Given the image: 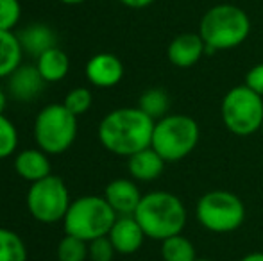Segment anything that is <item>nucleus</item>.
Masks as SVG:
<instances>
[{
  "label": "nucleus",
  "mask_w": 263,
  "mask_h": 261,
  "mask_svg": "<svg viewBox=\"0 0 263 261\" xmlns=\"http://www.w3.org/2000/svg\"><path fill=\"white\" fill-rule=\"evenodd\" d=\"M195 216L204 229L226 234L242 227L246 220V206L242 198L228 190H213L197 200Z\"/></svg>",
  "instance_id": "nucleus-8"
},
{
  "label": "nucleus",
  "mask_w": 263,
  "mask_h": 261,
  "mask_svg": "<svg viewBox=\"0 0 263 261\" xmlns=\"http://www.w3.org/2000/svg\"><path fill=\"white\" fill-rule=\"evenodd\" d=\"M142 197L136 183L131 179H115L104 190V198L118 216L135 215Z\"/></svg>",
  "instance_id": "nucleus-14"
},
{
  "label": "nucleus",
  "mask_w": 263,
  "mask_h": 261,
  "mask_svg": "<svg viewBox=\"0 0 263 261\" xmlns=\"http://www.w3.org/2000/svg\"><path fill=\"white\" fill-rule=\"evenodd\" d=\"M88 254V242L81 240L72 234H65L58 244V259L59 261H86Z\"/></svg>",
  "instance_id": "nucleus-23"
},
{
  "label": "nucleus",
  "mask_w": 263,
  "mask_h": 261,
  "mask_svg": "<svg viewBox=\"0 0 263 261\" xmlns=\"http://www.w3.org/2000/svg\"><path fill=\"white\" fill-rule=\"evenodd\" d=\"M161 258L163 261H195V247L186 236L176 234L161 242Z\"/></svg>",
  "instance_id": "nucleus-21"
},
{
  "label": "nucleus",
  "mask_w": 263,
  "mask_h": 261,
  "mask_svg": "<svg viewBox=\"0 0 263 261\" xmlns=\"http://www.w3.org/2000/svg\"><path fill=\"white\" fill-rule=\"evenodd\" d=\"M138 108L153 120H159L168 115L170 97L163 88H149L140 95Z\"/></svg>",
  "instance_id": "nucleus-20"
},
{
  "label": "nucleus",
  "mask_w": 263,
  "mask_h": 261,
  "mask_svg": "<svg viewBox=\"0 0 263 261\" xmlns=\"http://www.w3.org/2000/svg\"><path fill=\"white\" fill-rule=\"evenodd\" d=\"M61 4H65V6H79V4H84L86 0H59Z\"/></svg>",
  "instance_id": "nucleus-32"
},
{
  "label": "nucleus",
  "mask_w": 263,
  "mask_h": 261,
  "mask_svg": "<svg viewBox=\"0 0 263 261\" xmlns=\"http://www.w3.org/2000/svg\"><path fill=\"white\" fill-rule=\"evenodd\" d=\"M16 147H18L16 126L2 113L0 115V159H7V157L13 156Z\"/></svg>",
  "instance_id": "nucleus-24"
},
{
  "label": "nucleus",
  "mask_w": 263,
  "mask_h": 261,
  "mask_svg": "<svg viewBox=\"0 0 263 261\" xmlns=\"http://www.w3.org/2000/svg\"><path fill=\"white\" fill-rule=\"evenodd\" d=\"M27 209L36 222L42 224H55L63 222L66 211H68L72 198L66 188L65 181L58 175L36 181L27 190Z\"/></svg>",
  "instance_id": "nucleus-9"
},
{
  "label": "nucleus",
  "mask_w": 263,
  "mask_h": 261,
  "mask_svg": "<svg viewBox=\"0 0 263 261\" xmlns=\"http://www.w3.org/2000/svg\"><path fill=\"white\" fill-rule=\"evenodd\" d=\"M86 79L95 88H113L124 77V65L120 57L109 52L95 54L86 63Z\"/></svg>",
  "instance_id": "nucleus-12"
},
{
  "label": "nucleus",
  "mask_w": 263,
  "mask_h": 261,
  "mask_svg": "<svg viewBox=\"0 0 263 261\" xmlns=\"http://www.w3.org/2000/svg\"><path fill=\"white\" fill-rule=\"evenodd\" d=\"M199 34L206 43V54L236 49L249 38L251 20L242 7L218 4L201 18Z\"/></svg>",
  "instance_id": "nucleus-2"
},
{
  "label": "nucleus",
  "mask_w": 263,
  "mask_h": 261,
  "mask_svg": "<svg viewBox=\"0 0 263 261\" xmlns=\"http://www.w3.org/2000/svg\"><path fill=\"white\" fill-rule=\"evenodd\" d=\"M45 81L40 75L36 65H20L7 77V91L18 102H31L45 88Z\"/></svg>",
  "instance_id": "nucleus-13"
},
{
  "label": "nucleus",
  "mask_w": 263,
  "mask_h": 261,
  "mask_svg": "<svg viewBox=\"0 0 263 261\" xmlns=\"http://www.w3.org/2000/svg\"><path fill=\"white\" fill-rule=\"evenodd\" d=\"M22 16L20 0H0V29L13 31Z\"/></svg>",
  "instance_id": "nucleus-26"
},
{
  "label": "nucleus",
  "mask_w": 263,
  "mask_h": 261,
  "mask_svg": "<svg viewBox=\"0 0 263 261\" xmlns=\"http://www.w3.org/2000/svg\"><path fill=\"white\" fill-rule=\"evenodd\" d=\"M117 216L104 195H84L72 200L63 218V227L65 234H72L90 244L95 238L109 234Z\"/></svg>",
  "instance_id": "nucleus-4"
},
{
  "label": "nucleus",
  "mask_w": 263,
  "mask_h": 261,
  "mask_svg": "<svg viewBox=\"0 0 263 261\" xmlns=\"http://www.w3.org/2000/svg\"><path fill=\"white\" fill-rule=\"evenodd\" d=\"M0 261H27V247L20 234L0 227Z\"/></svg>",
  "instance_id": "nucleus-22"
},
{
  "label": "nucleus",
  "mask_w": 263,
  "mask_h": 261,
  "mask_svg": "<svg viewBox=\"0 0 263 261\" xmlns=\"http://www.w3.org/2000/svg\"><path fill=\"white\" fill-rule=\"evenodd\" d=\"M6 106H7V95L4 93L2 90H0V115L6 111Z\"/></svg>",
  "instance_id": "nucleus-31"
},
{
  "label": "nucleus",
  "mask_w": 263,
  "mask_h": 261,
  "mask_svg": "<svg viewBox=\"0 0 263 261\" xmlns=\"http://www.w3.org/2000/svg\"><path fill=\"white\" fill-rule=\"evenodd\" d=\"M20 45L24 52L29 56L40 57L43 52H47L52 47H58V36H55L54 29L49 27L47 24H31L18 34Z\"/></svg>",
  "instance_id": "nucleus-17"
},
{
  "label": "nucleus",
  "mask_w": 263,
  "mask_h": 261,
  "mask_svg": "<svg viewBox=\"0 0 263 261\" xmlns=\"http://www.w3.org/2000/svg\"><path fill=\"white\" fill-rule=\"evenodd\" d=\"M107 236H109L117 254H124V256L138 252L143 245V240L147 238L142 226L135 218V215L117 216V220H115Z\"/></svg>",
  "instance_id": "nucleus-10"
},
{
  "label": "nucleus",
  "mask_w": 263,
  "mask_h": 261,
  "mask_svg": "<svg viewBox=\"0 0 263 261\" xmlns=\"http://www.w3.org/2000/svg\"><path fill=\"white\" fill-rule=\"evenodd\" d=\"M246 86H249L254 93L263 97V63L254 65L246 75Z\"/></svg>",
  "instance_id": "nucleus-28"
},
{
  "label": "nucleus",
  "mask_w": 263,
  "mask_h": 261,
  "mask_svg": "<svg viewBox=\"0 0 263 261\" xmlns=\"http://www.w3.org/2000/svg\"><path fill=\"white\" fill-rule=\"evenodd\" d=\"M22 57H24V49L20 45L18 34L0 29V79H7L22 65Z\"/></svg>",
  "instance_id": "nucleus-19"
},
{
  "label": "nucleus",
  "mask_w": 263,
  "mask_h": 261,
  "mask_svg": "<svg viewBox=\"0 0 263 261\" xmlns=\"http://www.w3.org/2000/svg\"><path fill=\"white\" fill-rule=\"evenodd\" d=\"M32 134L43 152L49 156L63 154L77 138V116L65 104H49L36 115Z\"/></svg>",
  "instance_id": "nucleus-6"
},
{
  "label": "nucleus",
  "mask_w": 263,
  "mask_h": 261,
  "mask_svg": "<svg viewBox=\"0 0 263 261\" xmlns=\"http://www.w3.org/2000/svg\"><path fill=\"white\" fill-rule=\"evenodd\" d=\"M91 102H93V95H91V91L88 90V88L77 86L66 93L63 104H65L66 109L72 111L76 116H81L91 108Z\"/></svg>",
  "instance_id": "nucleus-25"
},
{
  "label": "nucleus",
  "mask_w": 263,
  "mask_h": 261,
  "mask_svg": "<svg viewBox=\"0 0 263 261\" xmlns=\"http://www.w3.org/2000/svg\"><path fill=\"white\" fill-rule=\"evenodd\" d=\"M206 56V43L199 32H183L170 42L166 57L177 68H190Z\"/></svg>",
  "instance_id": "nucleus-11"
},
{
  "label": "nucleus",
  "mask_w": 263,
  "mask_h": 261,
  "mask_svg": "<svg viewBox=\"0 0 263 261\" xmlns=\"http://www.w3.org/2000/svg\"><path fill=\"white\" fill-rule=\"evenodd\" d=\"M88 254H90V261H113L117 251H115L109 236H101L88 244Z\"/></svg>",
  "instance_id": "nucleus-27"
},
{
  "label": "nucleus",
  "mask_w": 263,
  "mask_h": 261,
  "mask_svg": "<svg viewBox=\"0 0 263 261\" xmlns=\"http://www.w3.org/2000/svg\"><path fill=\"white\" fill-rule=\"evenodd\" d=\"M220 115L226 129L236 136H251L261 131L263 97L249 86H235L224 95Z\"/></svg>",
  "instance_id": "nucleus-7"
},
{
  "label": "nucleus",
  "mask_w": 263,
  "mask_h": 261,
  "mask_svg": "<svg viewBox=\"0 0 263 261\" xmlns=\"http://www.w3.org/2000/svg\"><path fill=\"white\" fill-rule=\"evenodd\" d=\"M36 68L45 83H59L70 70L68 54L59 47H52L40 57H36Z\"/></svg>",
  "instance_id": "nucleus-18"
},
{
  "label": "nucleus",
  "mask_w": 263,
  "mask_h": 261,
  "mask_svg": "<svg viewBox=\"0 0 263 261\" xmlns=\"http://www.w3.org/2000/svg\"><path fill=\"white\" fill-rule=\"evenodd\" d=\"M240 261H263V252H251V254L243 256Z\"/></svg>",
  "instance_id": "nucleus-30"
},
{
  "label": "nucleus",
  "mask_w": 263,
  "mask_h": 261,
  "mask_svg": "<svg viewBox=\"0 0 263 261\" xmlns=\"http://www.w3.org/2000/svg\"><path fill=\"white\" fill-rule=\"evenodd\" d=\"M261 131H263V124H261Z\"/></svg>",
  "instance_id": "nucleus-34"
},
{
  "label": "nucleus",
  "mask_w": 263,
  "mask_h": 261,
  "mask_svg": "<svg viewBox=\"0 0 263 261\" xmlns=\"http://www.w3.org/2000/svg\"><path fill=\"white\" fill-rule=\"evenodd\" d=\"M195 261H213V259H206V258H197Z\"/></svg>",
  "instance_id": "nucleus-33"
},
{
  "label": "nucleus",
  "mask_w": 263,
  "mask_h": 261,
  "mask_svg": "<svg viewBox=\"0 0 263 261\" xmlns=\"http://www.w3.org/2000/svg\"><path fill=\"white\" fill-rule=\"evenodd\" d=\"M156 120L140 108H118L99 124V142L107 152L129 157L151 147Z\"/></svg>",
  "instance_id": "nucleus-1"
},
{
  "label": "nucleus",
  "mask_w": 263,
  "mask_h": 261,
  "mask_svg": "<svg viewBox=\"0 0 263 261\" xmlns=\"http://www.w3.org/2000/svg\"><path fill=\"white\" fill-rule=\"evenodd\" d=\"M199 136V124L192 116L166 115L156 120L151 147L166 163H176L194 152Z\"/></svg>",
  "instance_id": "nucleus-5"
},
{
  "label": "nucleus",
  "mask_w": 263,
  "mask_h": 261,
  "mask_svg": "<svg viewBox=\"0 0 263 261\" xmlns=\"http://www.w3.org/2000/svg\"><path fill=\"white\" fill-rule=\"evenodd\" d=\"M147 238L166 240L181 234L186 226V208L183 200L168 192H151L142 197L135 211Z\"/></svg>",
  "instance_id": "nucleus-3"
},
{
  "label": "nucleus",
  "mask_w": 263,
  "mask_h": 261,
  "mask_svg": "<svg viewBox=\"0 0 263 261\" xmlns=\"http://www.w3.org/2000/svg\"><path fill=\"white\" fill-rule=\"evenodd\" d=\"M122 6L131 7V9H143V7H149L154 0H118Z\"/></svg>",
  "instance_id": "nucleus-29"
},
{
  "label": "nucleus",
  "mask_w": 263,
  "mask_h": 261,
  "mask_svg": "<svg viewBox=\"0 0 263 261\" xmlns=\"http://www.w3.org/2000/svg\"><path fill=\"white\" fill-rule=\"evenodd\" d=\"M14 172L24 181L32 183L52 175V165H50L49 154L42 149H25L14 157Z\"/></svg>",
  "instance_id": "nucleus-15"
},
{
  "label": "nucleus",
  "mask_w": 263,
  "mask_h": 261,
  "mask_svg": "<svg viewBox=\"0 0 263 261\" xmlns=\"http://www.w3.org/2000/svg\"><path fill=\"white\" fill-rule=\"evenodd\" d=\"M165 165L166 161L159 156L153 147H147V149L127 157L129 174H131L133 179L142 183H151L154 179H158L165 170Z\"/></svg>",
  "instance_id": "nucleus-16"
}]
</instances>
